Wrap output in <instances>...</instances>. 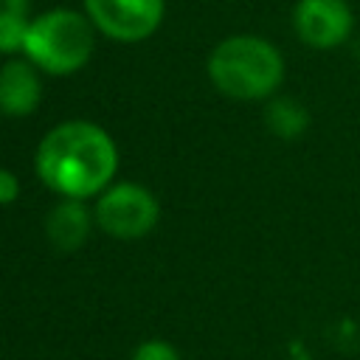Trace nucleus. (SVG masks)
Masks as SVG:
<instances>
[{"mask_svg":"<svg viewBox=\"0 0 360 360\" xmlns=\"http://www.w3.org/2000/svg\"><path fill=\"white\" fill-rule=\"evenodd\" d=\"M118 169L112 138L90 121H65L53 127L37 146L39 180L73 200H84L110 186Z\"/></svg>","mask_w":360,"mask_h":360,"instance_id":"1","label":"nucleus"},{"mask_svg":"<svg viewBox=\"0 0 360 360\" xmlns=\"http://www.w3.org/2000/svg\"><path fill=\"white\" fill-rule=\"evenodd\" d=\"M292 28L304 45L329 51L349 39L354 14L346 0H298L292 11Z\"/></svg>","mask_w":360,"mask_h":360,"instance_id":"6","label":"nucleus"},{"mask_svg":"<svg viewBox=\"0 0 360 360\" xmlns=\"http://www.w3.org/2000/svg\"><path fill=\"white\" fill-rule=\"evenodd\" d=\"M264 124L267 129L281 141H295L309 127L307 107L292 96H273L264 107Z\"/></svg>","mask_w":360,"mask_h":360,"instance_id":"9","label":"nucleus"},{"mask_svg":"<svg viewBox=\"0 0 360 360\" xmlns=\"http://www.w3.org/2000/svg\"><path fill=\"white\" fill-rule=\"evenodd\" d=\"M208 79L222 96L236 101L270 98L284 79V59L273 42L253 34H236L211 51Z\"/></svg>","mask_w":360,"mask_h":360,"instance_id":"2","label":"nucleus"},{"mask_svg":"<svg viewBox=\"0 0 360 360\" xmlns=\"http://www.w3.org/2000/svg\"><path fill=\"white\" fill-rule=\"evenodd\" d=\"M28 17L25 11H11L0 8V53L11 56L25 48V34H28Z\"/></svg>","mask_w":360,"mask_h":360,"instance_id":"10","label":"nucleus"},{"mask_svg":"<svg viewBox=\"0 0 360 360\" xmlns=\"http://www.w3.org/2000/svg\"><path fill=\"white\" fill-rule=\"evenodd\" d=\"M20 197V180L14 177V172L0 169V205H8Z\"/></svg>","mask_w":360,"mask_h":360,"instance_id":"12","label":"nucleus"},{"mask_svg":"<svg viewBox=\"0 0 360 360\" xmlns=\"http://www.w3.org/2000/svg\"><path fill=\"white\" fill-rule=\"evenodd\" d=\"M0 8H11V11H25L28 0H0Z\"/></svg>","mask_w":360,"mask_h":360,"instance_id":"13","label":"nucleus"},{"mask_svg":"<svg viewBox=\"0 0 360 360\" xmlns=\"http://www.w3.org/2000/svg\"><path fill=\"white\" fill-rule=\"evenodd\" d=\"M160 217L158 200L138 183H115L96 202V222L104 233L135 239L155 228Z\"/></svg>","mask_w":360,"mask_h":360,"instance_id":"4","label":"nucleus"},{"mask_svg":"<svg viewBox=\"0 0 360 360\" xmlns=\"http://www.w3.org/2000/svg\"><path fill=\"white\" fill-rule=\"evenodd\" d=\"M39 68L31 65L28 59H8L0 68V112L20 118L31 115L39 107L42 98V82H39Z\"/></svg>","mask_w":360,"mask_h":360,"instance_id":"7","label":"nucleus"},{"mask_svg":"<svg viewBox=\"0 0 360 360\" xmlns=\"http://www.w3.org/2000/svg\"><path fill=\"white\" fill-rule=\"evenodd\" d=\"M132 360H180V354L166 340H146V343H141L135 349Z\"/></svg>","mask_w":360,"mask_h":360,"instance_id":"11","label":"nucleus"},{"mask_svg":"<svg viewBox=\"0 0 360 360\" xmlns=\"http://www.w3.org/2000/svg\"><path fill=\"white\" fill-rule=\"evenodd\" d=\"M96 45V28L84 11L51 8L28 22L25 59L51 76H68L87 65Z\"/></svg>","mask_w":360,"mask_h":360,"instance_id":"3","label":"nucleus"},{"mask_svg":"<svg viewBox=\"0 0 360 360\" xmlns=\"http://www.w3.org/2000/svg\"><path fill=\"white\" fill-rule=\"evenodd\" d=\"M93 28L115 42L149 39L166 11V0H82Z\"/></svg>","mask_w":360,"mask_h":360,"instance_id":"5","label":"nucleus"},{"mask_svg":"<svg viewBox=\"0 0 360 360\" xmlns=\"http://www.w3.org/2000/svg\"><path fill=\"white\" fill-rule=\"evenodd\" d=\"M45 233L53 242V248L59 250H76L84 245L87 233H90V211L82 200L73 197H62V202H56L45 219Z\"/></svg>","mask_w":360,"mask_h":360,"instance_id":"8","label":"nucleus"}]
</instances>
